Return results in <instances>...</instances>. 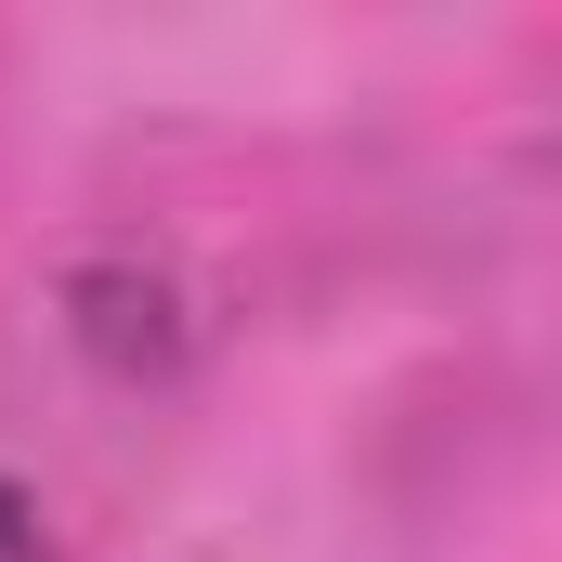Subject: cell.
Masks as SVG:
<instances>
[{
	"label": "cell",
	"instance_id": "6da1fadb",
	"mask_svg": "<svg viewBox=\"0 0 562 562\" xmlns=\"http://www.w3.org/2000/svg\"><path fill=\"white\" fill-rule=\"evenodd\" d=\"M0 562H53V537H40V510L0 484Z\"/></svg>",
	"mask_w": 562,
	"mask_h": 562
}]
</instances>
